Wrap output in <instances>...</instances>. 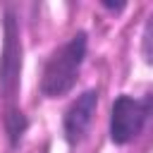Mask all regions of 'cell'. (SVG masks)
<instances>
[{"label":"cell","mask_w":153,"mask_h":153,"mask_svg":"<svg viewBox=\"0 0 153 153\" xmlns=\"http://www.w3.org/2000/svg\"><path fill=\"white\" fill-rule=\"evenodd\" d=\"M141 50H143L146 62H151V65H153V14H151V17H148V22H146L143 41H141Z\"/></svg>","instance_id":"277c9868"},{"label":"cell","mask_w":153,"mask_h":153,"mask_svg":"<svg viewBox=\"0 0 153 153\" xmlns=\"http://www.w3.org/2000/svg\"><path fill=\"white\" fill-rule=\"evenodd\" d=\"M153 110V98L136 100L131 96H120L110 112V139L115 143H129L141 134L148 115Z\"/></svg>","instance_id":"7a4b0ae2"},{"label":"cell","mask_w":153,"mask_h":153,"mask_svg":"<svg viewBox=\"0 0 153 153\" xmlns=\"http://www.w3.org/2000/svg\"><path fill=\"white\" fill-rule=\"evenodd\" d=\"M84 57H86V33H76L60 50H55L53 57L48 60V65L43 69V79H41L43 96H48V98L65 96L74 86Z\"/></svg>","instance_id":"6da1fadb"},{"label":"cell","mask_w":153,"mask_h":153,"mask_svg":"<svg viewBox=\"0 0 153 153\" xmlns=\"http://www.w3.org/2000/svg\"><path fill=\"white\" fill-rule=\"evenodd\" d=\"M96 105H98V91H84L67 110L65 115V134H67V141L69 143H76L84 139L91 120H93V112H96Z\"/></svg>","instance_id":"3957f363"}]
</instances>
